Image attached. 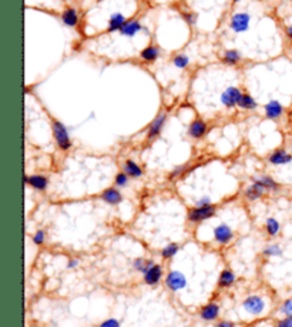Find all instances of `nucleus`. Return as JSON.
Listing matches in <instances>:
<instances>
[{
  "instance_id": "f257e3e1",
  "label": "nucleus",
  "mask_w": 292,
  "mask_h": 327,
  "mask_svg": "<svg viewBox=\"0 0 292 327\" xmlns=\"http://www.w3.org/2000/svg\"><path fill=\"white\" fill-rule=\"evenodd\" d=\"M51 129H53V136L56 139V143L57 146L62 149V150H68L71 148V139H70V134H68V130L66 127L65 125L59 120H53L51 123Z\"/></svg>"
},
{
  "instance_id": "f03ea898",
  "label": "nucleus",
  "mask_w": 292,
  "mask_h": 327,
  "mask_svg": "<svg viewBox=\"0 0 292 327\" xmlns=\"http://www.w3.org/2000/svg\"><path fill=\"white\" fill-rule=\"evenodd\" d=\"M214 214H215V207L212 204H207V206H202V207L191 209L188 212V220L193 222V223H200V222L211 219Z\"/></svg>"
},
{
  "instance_id": "7ed1b4c3",
  "label": "nucleus",
  "mask_w": 292,
  "mask_h": 327,
  "mask_svg": "<svg viewBox=\"0 0 292 327\" xmlns=\"http://www.w3.org/2000/svg\"><path fill=\"white\" fill-rule=\"evenodd\" d=\"M165 286L171 290V292H179L182 290L187 286V280L184 277V275L179 270H171L167 277H165Z\"/></svg>"
},
{
  "instance_id": "20e7f679",
  "label": "nucleus",
  "mask_w": 292,
  "mask_h": 327,
  "mask_svg": "<svg viewBox=\"0 0 292 327\" xmlns=\"http://www.w3.org/2000/svg\"><path fill=\"white\" fill-rule=\"evenodd\" d=\"M241 96H243L241 89H238V87H228L227 90L221 95V103L228 109H232V107L238 106V103L241 100Z\"/></svg>"
},
{
  "instance_id": "39448f33",
  "label": "nucleus",
  "mask_w": 292,
  "mask_h": 327,
  "mask_svg": "<svg viewBox=\"0 0 292 327\" xmlns=\"http://www.w3.org/2000/svg\"><path fill=\"white\" fill-rule=\"evenodd\" d=\"M243 307L247 313L251 314H261L265 309V302L260 296H248L243 302Z\"/></svg>"
},
{
  "instance_id": "423d86ee",
  "label": "nucleus",
  "mask_w": 292,
  "mask_h": 327,
  "mask_svg": "<svg viewBox=\"0 0 292 327\" xmlns=\"http://www.w3.org/2000/svg\"><path fill=\"white\" fill-rule=\"evenodd\" d=\"M249 15L248 13H235L234 16L231 17V23H229V27L234 30L235 33H244L245 30H248L249 27Z\"/></svg>"
},
{
  "instance_id": "0eeeda50",
  "label": "nucleus",
  "mask_w": 292,
  "mask_h": 327,
  "mask_svg": "<svg viewBox=\"0 0 292 327\" xmlns=\"http://www.w3.org/2000/svg\"><path fill=\"white\" fill-rule=\"evenodd\" d=\"M232 237H234V231L232 229L228 226V225H218L215 229H214V239L218 242V243H221V245H227L229 243L231 240H232Z\"/></svg>"
},
{
  "instance_id": "6e6552de",
  "label": "nucleus",
  "mask_w": 292,
  "mask_h": 327,
  "mask_svg": "<svg viewBox=\"0 0 292 327\" xmlns=\"http://www.w3.org/2000/svg\"><path fill=\"white\" fill-rule=\"evenodd\" d=\"M270 163L274 166H284V164H290L292 162V154L288 153L285 149H276L270 156H268Z\"/></svg>"
},
{
  "instance_id": "1a4fd4ad",
  "label": "nucleus",
  "mask_w": 292,
  "mask_h": 327,
  "mask_svg": "<svg viewBox=\"0 0 292 327\" xmlns=\"http://www.w3.org/2000/svg\"><path fill=\"white\" fill-rule=\"evenodd\" d=\"M165 122H167V116L164 115V113L157 116V117L151 122V125H150V127H148L147 139H148V140H153V139H156L157 136H160V133L162 131V127H164Z\"/></svg>"
},
{
  "instance_id": "9d476101",
  "label": "nucleus",
  "mask_w": 292,
  "mask_h": 327,
  "mask_svg": "<svg viewBox=\"0 0 292 327\" xmlns=\"http://www.w3.org/2000/svg\"><path fill=\"white\" fill-rule=\"evenodd\" d=\"M265 110V116L270 120H278L281 116L284 115V106L278 101V100H271L265 104L264 107Z\"/></svg>"
},
{
  "instance_id": "9b49d317",
  "label": "nucleus",
  "mask_w": 292,
  "mask_h": 327,
  "mask_svg": "<svg viewBox=\"0 0 292 327\" xmlns=\"http://www.w3.org/2000/svg\"><path fill=\"white\" fill-rule=\"evenodd\" d=\"M26 184H29L30 187L36 189V190H46L49 187V179L46 176H42V175H32V176H26L24 177Z\"/></svg>"
},
{
  "instance_id": "f8f14e48",
  "label": "nucleus",
  "mask_w": 292,
  "mask_h": 327,
  "mask_svg": "<svg viewBox=\"0 0 292 327\" xmlns=\"http://www.w3.org/2000/svg\"><path fill=\"white\" fill-rule=\"evenodd\" d=\"M207 130H208V126L201 119H197L194 122H191V125L188 126V134L194 139H201L202 136H205Z\"/></svg>"
},
{
  "instance_id": "ddd939ff",
  "label": "nucleus",
  "mask_w": 292,
  "mask_h": 327,
  "mask_svg": "<svg viewBox=\"0 0 292 327\" xmlns=\"http://www.w3.org/2000/svg\"><path fill=\"white\" fill-rule=\"evenodd\" d=\"M265 192H267V189L260 184L257 180H254V183L251 184V186H248L247 187V190H245V197L248 199V200H251V201H254V200H258L261 197L265 195Z\"/></svg>"
},
{
  "instance_id": "4468645a",
  "label": "nucleus",
  "mask_w": 292,
  "mask_h": 327,
  "mask_svg": "<svg viewBox=\"0 0 292 327\" xmlns=\"http://www.w3.org/2000/svg\"><path fill=\"white\" fill-rule=\"evenodd\" d=\"M162 277V267L160 264H154L153 267H150V270L144 273V281L148 286H154L157 284Z\"/></svg>"
},
{
  "instance_id": "2eb2a0df",
  "label": "nucleus",
  "mask_w": 292,
  "mask_h": 327,
  "mask_svg": "<svg viewBox=\"0 0 292 327\" xmlns=\"http://www.w3.org/2000/svg\"><path fill=\"white\" fill-rule=\"evenodd\" d=\"M200 316L205 322H212V320H215L220 316V306L217 303H210V304H207V306H204L201 309Z\"/></svg>"
},
{
  "instance_id": "dca6fc26",
  "label": "nucleus",
  "mask_w": 292,
  "mask_h": 327,
  "mask_svg": "<svg viewBox=\"0 0 292 327\" xmlns=\"http://www.w3.org/2000/svg\"><path fill=\"white\" fill-rule=\"evenodd\" d=\"M101 199L109 203V204H120L123 201V195L120 193V190H117L115 187H110V189H106L103 193H101Z\"/></svg>"
},
{
  "instance_id": "f3484780",
  "label": "nucleus",
  "mask_w": 292,
  "mask_h": 327,
  "mask_svg": "<svg viewBox=\"0 0 292 327\" xmlns=\"http://www.w3.org/2000/svg\"><path fill=\"white\" fill-rule=\"evenodd\" d=\"M141 30H144V27H143V25H141L138 20H129V22H126V25L121 27L120 33H121L123 36L133 37V36H135L137 33L141 32Z\"/></svg>"
},
{
  "instance_id": "a211bd4d",
  "label": "nucleus",
  "mask_w": 292,
  "mask_h": 327,
  "mask_svg": "<svg viewBox=\"0 0 292 327\" xmlns=\"http://www.w3.org/2000/svg\"><path fill=\"white\" fill-rule=\"evenodd\" d=\"M158 56H160V49H158L157 46H153V45L147 46V48H144V49L140 51V57H141V60H144L146 63L156 62V60L158 59Z\"/></svg>"
},
{
  "instance_id": "6ab92c4d",
  "label": "nucleus",
  "mask_w": 292,
  "mask_h": 327,
  "mask_svg": "<svg viewBox=\"0 0 292 327\" xmlns=\"http://www.w3.org/2000/svg\"><path fill=\"white\" fill-rule=\"evenodd\" d=\"M241 60H243V56H241L240 50L229 49L224 51V56H223V62H224V65L235 66L238 65Z\"/></svg>"
},
{
  "instance_id": "aec40b11",
  "label": "nucleus",
  "mask_w": 292,
  "mask_h": 327,
  "mask_svg": "<svg viewBox=\"0 0 292 327\" xmlns=\"http://www.w3.org/2000/svg\"><path fill=\"white\" fill-rule=\"evenodd\" d=\"M124 25H126V17H124V15L115 13V15H113V16L110 17V20H109V29H107V32H120Z\"/></svg>"
},
{
  "instance_id": "412c9836",
  "label": "nucleus",
  "mask_w": 292,
  "mask_h": 327,
  "mask_svg": "<svg viewBox=\"0 0 292 327\" xmlns=\"http://www.w3.org/2000/svg\"><path fill=\"white\" fill-rule=\"evenodd\" d=\"M62 20H63V23H65L66 26L76 27L77 23H79V15H77V12L73 7H68V9H66L65 12H63Z\"/></svg>"
},
{
  "instance_id": "4be33fe9",
  "label": "nucleus",
  "mask_w": 292,
  "mask_h": 327,
  "mask_svg": "<svg viewBox=\"0 0 292 327\" xmlns=\"http://www.w3.org/2000/svg\"><path fill=\"white\" fill-rule=\"evenodd\" d=\"M123 169H124V173H127L133 179H137V177L143 176V169L133 160H127L123 166Z\"/></svg>"
},
{
  "instance_id": "5701e85b",
  "label": "nucleus",
  "mask_w": 292,
  "mask_h": 327,
  "mask_svg": "<svg viewBox=\"0 0 292 327\" xmlns=\"http://www.w3.org/2000/svg\"><path fill=\"white\" fill-rule=\"evenodd\" d=\"M234 281H235V275H234V272H231V270H228L227 269V270H223V272H221L220 278H218V286H220L221 289H225V287L232 286Z\"/></svg>"
},
{
  "instance_id": "b1692460",
  "label": "nucleus",
  "mask_w": 292,
  "mask_h": 327,
  "mask_svg": "<svg viewBox=\"0 0 292 327\" xmlns=\"http://www.w3.org/2000/svg\"><path fill=\"white\" fill-rule=\"evenodd\" d=\"M257 106H258V104H257L255 99L252 98L251 95L243 93L241 100H240V103H238V107H240V109H244V110H255Z\"/></svg>"
},
{
  "instance_id": "393cba45",
  "label": "nucleus",
  "mask_w": 292,
  "mask_h": 327,
  "mask_svg": "<svg viewBox=\"0 0 292 327\" xmlns=\"http://www.w3.org/2000/svg\"><path fill=\"white\" fill-rule=\"evenodd\" d=\"M255 180H257L260 184H262L267 190H270V192H278V190H279V184H278L272 177H270V176H261V177Z\"/></svg>"
},
{
  "instance_id": "a878e982",
  "label": "nucleus",
  "mask_w": 292,
  "mask_h": 327,
  "mask_svg": "<svg viewBox=\"0 0 292 327\" xmlns=\"http://www.w3.org/2000/svg\"><path fill=\"white\" fill-rule=\"evenodd\" d=\"M265 229H267V233H268L270 236L275 237V236L279 234V231H281V225H279V222H278L276 219L271 217V219L267 220V223H265Z\"/></svg>"
},
{
  "instance_id": "bb28decb",
  "label": "nucleus",
  "mask_w": 292,
  "mask_h": 327,
  "mask_svg": "<svg viewBox=\"0 0 292 327\" xmlns=\"http://www.w3.org/2000/svg\"><path fill=\"white\" fill-rule=\"evenodd\" d=\"M153 266H154L153 260H146V259H143V257H138V259L134 260V269H135L137 272H141L143 275L147 273V272L150 270V267H153Z\"/></svg>"
},
{
  "instance_id": "cd10ccee",
  "label": "nucleus",
  "mask_w": 292,
  "mask_h": 327,
  "mask_svg": "<svg viewBox=\"0 0 292 327\" xmlns=\"http://www.w3.org/2000/svg\"><path fill=\"white\" fill-rule=\"evenodd\" d=\"M179 253V245L177 243H170L161 250L162 259H171Z\"/></svg>"
},
{
  "instance_id": "c85d7f7f",
  "label": "nucleus",
  "mask_w": 292,
  "mask_h": 327,
  "mask_svg": "<svg viewBox=\"0 0 292 327\" xmlns=\"http://www.w3.org/2000/svg\"><path fill=\"white\" fill-rule=\"evenodd\" d=\"M173 65L176 66L177 69H187L190 65V59L185 54H177L173 59Z\"/></svg>"
},
{
  "instance_id": "c756f323",
  "label": "nucleus",
  "mask_w": 292,
  "mask_h": 327,
  "mask_svg": "<svg viewBox=\"0 0 292 327\" xmlns=\"http://www.w3.org/2000/svg\"><path fill=\"white\" fill-rule=\"evenodd\" d=\"M264 254L271 256V257H278V256H282V249H281V246L271 245L264 250Z\"/></svg>"
},
{
  "instance_id": "7c9ffc66",
  "label": "nucleus",
  "mask_w": 292,
  "mask_h": 327,
  "mask_svg": "<svg viewBox=\"0 0 292 327\" xmlns=\"http://www.w3.org/2000/svg\"><path fill=\"white\" fill-rule=\"evenodd\" d=\"M129 181H130V176L127 173H124V172L118 173L115 176V179H114V183H115L117 187H126L129 184Z\"/></svg>"
},
{
  "instance_id": "2f4dec72",
  "label": "nucleus",
  "mask_w": 292,
  "mask_h": 327,
  "mask_svg": "<svg viewBox=\"0 0 292 327\" xmlns=\"http://www.w3.org/2000/svg\"><path fill=\"white\" fill-rule=\"evenodd\" d=\"M279 311H281L285 317H292V299L285 300V302L279 306Z\"/></svg>"
},
{
  "instance_id": "473e14b6",
  "label": "nucleus",
  "mask_w": 292,
  "mask_h": 327,
  "mask_svg": "<svg viewBox=\"0 0 292 327\" xmlns=\"http://www.w3.org/2000/svg\"><path fill=\"white\" fill-rule=\"evenodd\" d=\"M45 240H46V233H45L43 230H37V231L33 234V243H34V245H43Z\"/></svg>"
},
{
  "instance_id": "72a5a7b5",
  "label": "nucleus",
  "mask_w": 292,
  "mask_h": 327,
  "mask_svg": "<svg viewBox=\"0 0 292 327\" xmlns=\"http://www.w3.org/2000/svg\"><path fill=\"white\" fill-rule=\"evenodd\" d=\"M187 172V166L184 164V166H179L177 169H174V172L173 173H170V176H168V179H177L180 176H182L184 173Z\"/></svg>"
},
{
  "instance_id": "f704fd0d",
  "label": "nucleus",
  "mask_w": 292,
  "mask_h": 327,
  "mask_svg": "<svg viewBox=\"0 0 292 327\" xmlns=\"http://www.w3.org/2000/svg\"><path fill=\"white\" fill-rule=\"evenodd\" d=\"M181 16H182V19H184L188 25H194L195 22H197V15L191 13V12H182Z\"/></svg>"
},
{
  "instance_id": "c9c22d12",
  "label": "nucleus",
  "mask_w": 292,
  "mask_h": 327,
  "mask_svg": "<svg viewBox=\"0 0 292 327\" xmlns=\"http://www.w3.org/2000/svg\"><path fill=\"white\" fill-rule=\"evenodd\" d=\"M98 327H120V322L115 320V319H107V320H104Z\"/></svg>"
},
{
  "instance_id": "e433bc0d",
  "label": "nucleus",
  "mask_w": 292,
  "mask_h": 327,
  "mask_svg": "<svg viewBox=\"0 0 292 327\" xmlns=\"http://www.w3.org/2000/svg\"><path fill=\"white\" fill-rule=\"evenodd\" d=\"M276 327H292V317H284L276 323Z\"/></svg>"
},
{
  "instance_id": "4c0bfd02",
  "label": "nucleus",
  "mask_w": 292,
  "mask_h": 327,
  "mask_svg": "<svg viewBox=\"0 0 292 327\" xmlns=\"http://www.w3.org/2000/svg\"><path fill=\"white\" fill-rule=\"evenodd\" d=\"M207 204H211L208 197H201V199L197 201V207H202V206H207Z\"/></svg>"
},
{
  "instance_id": "58836bf2",
  "label": "nucleus",
  "mask_w": 292,
  "mask_h": 327,
  "mask_svg": "<svg viewBox=\"0 0 292 327\" xmlns=\"http://www.w3.org/2000/svg\"><path fill=\"white\" fill-rule=\"evenodd\" d=\"M215 327H235V325L229 320H221L215 325Z\"/></svg>"
},
{
  "instance_id": "ea45409f",
  "label": "nucleus",
  "mask_w": 292,
  "mask_h": 327,
  "mask_svg": "<svg viewBox=\"0 0 292 327\" xmlns=\"http://www.w3.org/2000/svg\"><path fill=\"white\" fill-rule=\"evenodd\" d=\"M79 266V260L77 259H71V260H68L67 263V269H74V267H77Z\"/></svg>"
},
{
  "instance_id": "a19ab883",
  "label": "nucleus",
  "mask_w": 292,
  "mask_h": 327,
  "mask_svg": "<svg viewBox=\"0 0 292 327\" xmlns=\"http://www.w3.org/2000/svg\"><path fill=\"white\" fill-rule=\"evenodd\" d=\"M287 36H288V39L291 40L292 43V26H288V27H287Z\"/></svg>"
},
{
  "instance_id": "79ce46f5",
  "label": "nucleus",
  "mask_w": 292,
  "mask_h": 327,
  "mask_svg": "<svg viewBox=\"0 0 292 327\" xmlns=\"http://www.w3.org/2000/svg\"><path fill=\"white\" fill-rule=\"evenodd\" d=\"M232 1H240V0H232Z\"/></svg>"
}]
</instances>
